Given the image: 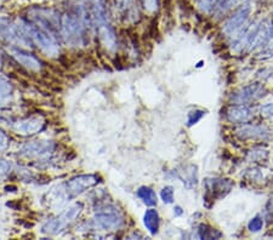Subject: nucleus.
Here are the masks:
<instances>
[{
  "label": "nucleus",
  "mask_w": 273,
  "mask_h": 240,
  "mask_svg": "<svg viewBox=\"0 0 273 240\" xmlns=\"http://www.w3.org/2000/svg\"><path fill=\"white\" fill-rule=\"evenodd\" d=\"M198 232H199V238H202V239H216L221 236L220 232H217L215 228H211V227L206 226V224H200Z\"/></svg>",
  "instance_id": "12"
},
{
  "label": "nucleus",
  "mask_w": 273,
  "mask_h": 240,
  "mask_svg": "<svg viewBox=\"0 0 273 240\" xmlns=\"http://www.w3.org/2000/svg\"><path fill=\"white\" fill-rule=\"evenodd\" d=\"M10 92H11L10 87L6 85L5 81H3L2 79H0V102H3L5 99H8Z\"/></svg>",
  "instance_id": "18"
},
{
  "label": "nucleus",
  "mask_w": 273,
  "mask_h": 240,
  "mask_svg": "<svg viewBox=\"0 0 273 240\" xmlns=\"http://www.w3.org/2000/svg\"><path fill=\"white\" fill-rule=\"evenodd\" d=\"M263 226V221L261 217H254L253 220H250V222L248 224V228L250 232H259V230L262 229Z\"/></svg>",
  "instance_id": "17"
},
{
  "label": "nucleus",
  "mask_w": 273,
  "mask_h": 240,
  "mask_svg": "<svg viewBox=\"0 0 273 240\" xmlns=\"http://www.w3.org/2000/svg\"><path fill=\"white\" fill-rule=\"evenodd\" d=\"M250 158L253 160L266 159V158H267V152L266 151H251Z\"/></svg>",
  "instance_id": "20"
},
{
  "label": "nucleus",
  "mask_w": 273,
  "mask_h": 240,
  "mask_svg": "<svg viewBox=\"0 0 273 240\" xmlns=\"http://www.w3.org/2000/svg\"><path fill=\"white\" fill-rule=\"evenodd\" d=\"M205 202L208 200H214L222 198L230 192L231 188H232L233 183L230 180L226 178H206L205 182Z\"/></svg>",
  "instance_id": "2"
},
{
  "label": "nucleus",
  "mask_w": 273,
  "mask_h": 240,
  "mask_svg": "<svg viewBox=\"0 0 273 240\" xmlns=\"http://www.w3.org/2000/svg\"><path fill=\"white\" fill-rule=\"evenodd\" d=\"M145 8L150 12H156L159 8V0H144Z\"/></svg>",
  "instance_id": "19"
},
{
  "label": "nucleus",
  "mask_w": 273,
  "mask_h": 240,
  "mask_svg": "<svg viewBox=\"0 0 273 240\" xmlns=\"http://www.w3.org/2000/svg\"><path fill=\"white\" fill-rule=\"evenodd\" d=\"M199 8L203 11H209L212 9V2L211 0H199Z\"/></svg>",
  "instance_id": "21"
},
{
  "label": "nucleus",
  "mask_w": 273,
  "mask_h": 240,
  "mask_svg": "<svg viewBox=\"0 0 273 240\" xmlns=\"http://www.w3.org/2000/svg\"><path fill=\"white\" fill-rule=\"evenodd\" d=\"M97 183V178L96 176L93 175H84V176H79V177L73 178V180L68 183V192L72 194V196H77V194L84 192L87 188L93 187L94 184Z\"/></svg>",
  "instance_id": "6"
},
{
  "label": "nucleus",
  "mask_w": 273,
  "mask_h": 240,
  "mask_svg": "<svg viewBox=\"0 0 273 240\" xmlns=\"http://www.w3.org/2000/svg\"><path fill=\"white\" fill-rule=\"evenodd\" d=\"M160 197H162L164 204H171L174 202V188L171 186L164 187L160 192Z\"/></svg>",
  "instance_id": "15"
},
{
  "label": "nucleus",
  "mask_w": 273,
  "mask_h": 240,
  "mask_svg": "<svg viewBox=\"0 0 273 240\" xmlns=\"http://www.w3.org/2000/svg\"><path fill=\"white\" fill-rule=\"evenodd\" d=\"M253 118V111L247 106H235V107H231L227 111V119L231 123L236 124H243L247 123Z\"/></svg>",
  "instance_id": "8"
},
{
  "label": "nucleus",
  "mask_w": 273,
  "mask_h": 240,
  "mask_svg": "<svg viewBox=\"0 0 273 240\" xmlns=\"http://www.w3.org/2000/svg\"><path fill=\"white\" fill-rule=\"evenodd\" d=\"M251 6L244 4L238 10L233 12V15L226 21L223 26V32L229 36H237V34L242 32L244 26L247 24L249 16H250Z\"/></svg>",
  "instance_id": "1"
},
{
  "label": "nucleus",
  "mask_w": 273,
  "mask_h": 240,
  "mask_svg": "<svg viewBox=\"0 0 273 240\" xmlns=\"http://www.w3.org/2000/svg\"><path fill=\"white\" fill-rule=\"evenodd\" d=\"M174 212H175V215H176V216H180V215L182 214V210H181V208H180V206H176V208L174 209Z\"/></svg>",
  "instance_id": "24"
},
{
  "label": "nucleus",
  "mask_w": 273,
  "mask_h": 240,
  "mask_svg": "<svg viewBox=\"0 0 273 240\" xmlns=\"http://www.w3.org/2000/svg\"><path fill=\"white\" fill-rule=\"evenodd\" d=\"M267 209H268L269 211H273V197L271 199H269L268 204H267Z\"/></svg>",
  "instance_id": "23"
},
{
  "label": "nucleus",
  "mask_w": 273,
  "mask_h": 240,
  "mask_svg": "<svg viewBox=\"0 0 273 240\" xmlns=\"http://www.w3.org/2000/svg\"><path fill=\"white\" fill-rule=\"evenodd\" d=\"M239 3H241V0H217L216 4H214V6H212V9H214V11L216 12L217 15H221L224 14L227 10H230L233 6L239 4Z\"/></svg>",
  "instance_id": "11"
},
{
  "label": "nucleus",
  "mask_w": 273,
  "mask_h": 240,
  "mask_svg": "<svg viewBox=\"0 0 273 240\" xmlns=\"http://www.w3.org/2000/svg\"><path fill=\"white\" fill-rule=\"evenodd\" d=\"M205 112L204 111H199V109H197V111H193L191 112L190 114H188V126H192L193 124H197L198 121L202 119L203 117H204Z\"/></svg>",
  "instance_id": "16"
},
{
  "label": "nucleus",
  "mask_w": 273,
  "mask_h": 240,
  "mask_svg": "<svg viewBox=\"0 0 273 240\" xmlns=\"http://www.w3.org/2000/svg\"><path fill=\"white\" fill-rule=\"evenodd\" d=\"M117 5L120 11L131 14V11H136V6L133 5V0H117Z\"/></svg>",
  "instance_id": "14"
},
{
  "label": "nucleus",
  "mask_w": 273,
  "mask_h": 240,
  "mask_svg": "<svg viewBox=\"0 0 273 240\" xmlns=\"http://www.w3.org/2000/svg\"><path fill=\"white\" fill-rule=\"evenodd\" d=\"M261 114L267 115V117H271V115H273V106L265 105L263 107H261Z\"/></svg>",
  "instance_id": "22"
},
{
  "label": "nucleus",
  "mask_w": 273,
  "mask_h": 240,
  "mask_svg": "<svg viewBox=\"0 0 273 240\" xmlns=\"http://www.w3.org/2000/svg\"><path fill=\"white\" fill-rule=\"evenodd\" d=\"M15 56L17 57V60L20 61L21 63L27 67H30V68H34V67H39V62L36 61L34 57L28 56V55L22 54V53H18V51H15Z\"/></svg>",
  "instance_id": "13"
},
{
  "label": "nucleus",
  "mask_w": 273,
  "mask_h": 240,
  "mask_svg": "<svg viewBox=\"0 0 273 240\" xmlns=\"http://www.w3.org/2000/svg\"><path fill=\"white\" fill-rule=\"evenodd\" d=\"M237 135L241 138L267 139L269 137V130L261 125H247L237 130Z\"/></svg>",
  "instance_id": "7"
},
{
  "label": "nucleus",
  "mask_w": 273,
  "mask_h": 240,
  "mask_svg": "<svg viewBox=\"0 0 273 240\" xmlns=\"http://www.w3.org/2000/svg\"><path fill=\"white\" fill-rule=\"evenodd\" d=\"M263 89L260 84L248 85V86L239 90L238 92H236L235 96H232V101L235 103L243 105V103H247L249 101H251V100H255L257 99V97H260L261 95H263V93H261Z\"/></svg>",
  "instance_id": "4"
},
{
  "label": "nucleus",
  "mask_w": 273,
  "mask_h": 240,
  "mask_svg": "<svg viewBox=\"0 0 273 240\" xmlns=\"http://www.w3.org/2000/svg\"><path fill=\"white\" fill-rule=\"evenodd\" d=\"M138 197L146 205L154 206L157 205V194L150 187H140L138 190Z\"/></svg>",
  "instance_id": "10"
},
{
  "label": "nucleus",
  "mask_w": 273,
  "mask_h": 240,
  "mask_svg": "<svg viewBox=\"0 0 273 240\" xmlns=\"http://www.w3.org/2000/svg\"><path fill=\"white\" fill-rule=\"evenodd\" d=\"M144 223L152 235L157 234L160 224V218L158 211L154 210V209H150V210L146 211L144 216Z\"/></svg>",
  "instance_id": "9"
},
{
  "label": "nucleus",
  "mask_w": 273,
  "mask_h": 240,
  "mask_svg": "<svg viewBox=\"0 0 273 240\" xmlns=\"http://www.w3.org/2000/svg\"><path fill=\"white\" fill-rule=\"evenodd\" d=\"M96 223L103 229L118 228L123 224V217L118 214V211H105L100 212L96 216Z\"/></svg>",
  "instance_id": "5"
},
{
  "label": "nucleus",
  "mask_w": 273,
  "mask_h": 240,
  "mask_svg": "<svg viewBox=\"0 0 273 240\" xmlns=\"http://www.w3.org/2000/svg\"><path fill=\"white\" fill-rule=\"evenodd\" d=\"M62 29L67 38L71 41H81L84 38V27L81 26L80 20L74 16L66 15L62 18Z\"/></svg>",
  "instance_id": "3"
}]
</instances>
